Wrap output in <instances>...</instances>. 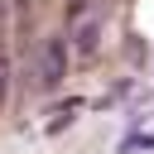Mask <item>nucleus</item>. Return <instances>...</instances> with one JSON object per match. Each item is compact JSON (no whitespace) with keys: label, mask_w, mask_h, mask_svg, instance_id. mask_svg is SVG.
I'll return each instance as SVG.
<instances>
[{"label":"nucleus","mask_w":154,"mask_h":154,"mask_svg":"<svg viewBox=\"0 0 154 154\" xmlns=\"http://www.w3.org/2000/svg\"><path fill=\"white\" fill-rule=\"evenodd\" d=\"M5 91H10V58L0 53V106H5Z\"/></svg>","instance_id":"nucleus-3"},{"label":"nucleus","mask_w":154,"mask_h":154,"mask_svg":"<svg viewBox=\"0 0 154 154\" xmlns=\"http://www.w3.org/2000/svg\"><path fill=\"white\" fill-rule=\"evenodd\" d=\"M67 38L63 34H53V38H43V48H38V82L43 87H58L63 77H67Z\"/></svg>","instance_id":"nucleus-1"},{"label":"nucleus","mask_w":154,"mask_h":154,"mask_svg":"<svg viewBox=\"0 0 154 154\" xmlns=\"http://www.w3.org/2000/svg\"><path fill=\"white\" fill-rule=\"evenodd\" d=\"M96 34H101V29H96V19H82V24H77V34H72V43H67V48H77V53H82V58H87V53H96Z\"/></svg>","instance_id":"nucleus-2"}]
</instances>
